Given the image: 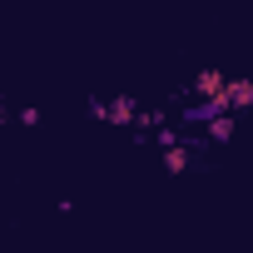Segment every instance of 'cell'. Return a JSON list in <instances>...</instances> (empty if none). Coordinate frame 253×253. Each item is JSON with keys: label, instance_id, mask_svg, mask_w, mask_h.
<instances>
[{"label": "cell", "instance_id": "obj_1", "mask_svg": "<svg viewBox=\"0 0 253 253\" xmlns=\"http://www.w3.org/2000/svg\"><path fill=\"white\" fill-rule=\"evenodd\" d=\"M134 119H139V104L129 94H114L109 109H104V124H114V129H134Z\"/></svg>", "mask_w": 253, "mask_h": 253}, {"label": "cell", "instance_id": "obj_2", "mask_svg": "<svg viewBox=\"0 0 253 253\" xmlns=\"http://www.w3.org/2000/svg\"><path fill=\"white\" fill-rule=\"evenodd\" d=\"M233 129H238V109H223V114H213V119L204 124V139H209V144H228Z\"/></svg>", "mask_w": 253, "mask_h": 253}, {"label": "cell", "instance_id": "obj_3", "mask_svg": "<svg viewBox=\"0 0 253 253\" xmlns=\"http://www.w3.org/2000/svg\"><path fill=\"white\" fill-rule=\"evenodd\" d=\"M228 89V75L223 70H199V80H194V94L199 99H213V94H223Z\"/></svg>", "mask_w": 253, "mask_h": 253}, {"label": "cell", "instance_id": "obj_4", "mask_svg": "<svg viewBox=\"0 0 253 253\" xmlns=\"http://www.w3.org/2000/svg\"><path fill=\"white\" fill-rule=\"evenodd\" d=\"M189 159H194V144H169V149H164V169H169V174H184Z\"/></svg>", "mask_w": 253, "mask_h": 253}, {"label": "cell", "instance_id": "obj_5", "mask_svg": "<svg viewBox=\"0 0 253 253\" xmlns=\"http://www.w3.org/2000/svg\"><path fill=\"white\" fill-rule=\"evenodd\" d=\"M228 104L233 109H253V80H228Z\"/></svg>", "mask_w": 253, "mask_h": 253}, {"label": "cell", "instance_id": "obj_6", "mask_svg": "<svg viewBox=\"0 0 253 253\" xmlns=\"http://www.w3.org/2000/svg\"><path fill=\"white\" fill-rule=\"evenodd\" d=\"M154 139H159V149H169V144H179V134L169 129V124H159V134H154Z\"/></svg>", "mask_w": 253, "mask_h": 253}, {"label": "cell", "instance_id": "obj_7", "mask_svg": "<svg viewBox=\"0 0 253 253\" xmlns=\"http://www.w3.org/2000/svg\"><path fill=\"white\" fill-rule=\"evenodd\" d=\"M104 109H109V99H89V119H99V124H104Z\"/></svg>", "mask_w": 253, "mask_h": 253}]
</instances>
